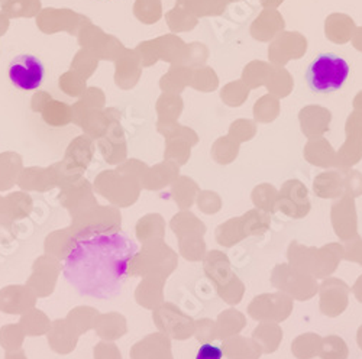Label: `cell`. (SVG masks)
Segmentation results:
<instances>
[{"label": "cell", "mask_w": 362, "mask_h": 359, "mask_svg": "<svg viewBox=\"0 0 362 359\" xmlns=\"http://www.w3.org/2000/svg\"><path fill=\"white\" fill-rule=\"evenodd\" d=\"M136 251V244L122 230L74 236L63 261V274L80 295L109 300L122 290Z\"/></svg>", "instance_id": "1"}, {"label": "cell", "mask_w": 362, "mask_h": 359, "mask_svg": "<svg viewBox=\"0 0 362 359\" xmlns=\"http://www.w3.org/2000/svg\"><path fill=\"white\" fill-rule=\"evenodd\" d=\"M287 259L290 265L313 276L316 280H325L337 271L344 259V245L330 242L316 248L291 241L287 248Z\"/></svg>", "instance_id": "2"}, {"label": "cell", "mask_w": 362, "mask_h": 359, "mask_svg": "<svg viewBox=\"0 0 362 359\" xmlns=\"http://www.w3.org/2000/svg\"><path fill=\"white\" fill-rule=\"evenodd\" d=\"M178 266L177 252L167 245L164 241L151 242L141 247L129 261L128 276L129 277H148L163 276L170 278Z\"/></svg>", "instance_id": "3"}, {"label": "cell", "mask_w": 362, "mask_h": 359, "mask_svg": "<svg viewBox=\"0 0 362 359\" xmlns=\"http://www.w3.org/2000/svg\"><path fill=\"white\" fill-rule=\"evenodd\" d=\"M349 64L334 52L319 54L306 70V81L313 93H332L342 88L349 77Z\"/></svg>", "instance_id": "4"}, {"label": "cell", "mask_w": 362, "mask_h": 359, "mask_svg": "<svg viewBox=\"0 0 362 359\" xmlns=\"http://www.w3.org/2000/svg\"><path fill=\"white\" fill-rule=\"evenodd\" d=\"M95 192L117 208L132 207L141 196L139 180L122 170L103 171L95 180Z\"/></svg>", "instance_id": "5"}, {"label": "cell", "mask_w": 362, "mask_h": 359, "mask_svg": "<svg viewBox=\"0 0 362 359\" xmlns=\"http://www.w3.org/2000/svg\"><path fill=\"white\" fill-rule=\"evenodd\" d=\"M70 229L76 237L119 232L122 229V213L112 204H96L73 218Z\"/></svg>", "instance_id": "6"}, {"label": "cell", "mask_w": 362, "mask_h": 359, "mask_svg": "<svg viewBox=\"0 0 362 359\" xmlns=\"http://www.w3.org/2000/svg\"><path fill=\"white\" fill-rule=\"evenodd\" d=\"M271 286L297 302H309L319 293L317 280L290 264H279L273 268Z\"/></svg>", "instance_id": "7"}, {"label": "cell", "mask_w": 362, "mask_h": 359, "mask_svg": "<svg viewBox=\"0 0 362 359\" xmlns=\"http://www.w3.org/2000/svg\"><path fill=\"white\" fill-rule=\"evenodd\" d=\"M153 322L157 331L167 335L171 341H187L194 336L196 320L174 303L164 302L153 310Z\"/></svg>", "instance_id": "8"}, {"label": "cell", "mask_w": 362, "mask_h": 359, "mask_svg": "<svg viewBox=\"0 0 362 359\" xmlns=\"http://www.w3.org/2000/svg\"><path fill=\"white\" fill-rule=\"evenodd\" d=\"M294 309V300L286 293H265L255 295L248 306V314L257 322H286Z\"/></svg>", "instance_id": "9"}, {"label": "cell", "mask_w": 362, "mask_h": 359, "mask_svg": "<svg viewBox=\"0 0 362 359\" xmlns=\"http://www.w3.org/2000/svg\"><path fill=\"white\" fill-rule=\"evenodd\" d=\"M11 83L23 92H31L41 87L45 77V67L41 59L33 54H19L8 66Z\"/></svg>", "instance_id": "10"}, {"label": "cell", "mask_w": 362, "mask_h": 359, "mask_svg": "<svg viewBox=\"0 0 362 359\" xmlns=\"http://www.w3.org/2000/svg\"><path fill=\"white\" fill-rule=\"evenodd\" d=\"M277 212L290 219H303L310 213L312 203L309 199L308 187L298 180H288L279 190Z\"/></svg>", "instance_id": "11"}, {"label": "cell", "mask_w": 362, "mask_h": 359, "mask_svg": "<svg viewBox=\"0 0 362 359\" xmlns=\"http://www.w3.org/2000/svg\"><path fill=\"white\" fill-rule=\"evenodd\" d=\"M62 269V262L44 254L34 261L33 274L26 280V286L35 293L38 298L49 297L55 290Z\"/></svg>", "instance_id": "12"}, {"label": "cell", "mask_w": 362, "mask_h": 359, "mask_svg": "<svg viewBox=\"0 0 362 359\" xmlns=\"http://www.w3.org/2000/svg\"><path fill=\"white\" fill-rule=\"evenodd\" d=\"M351 287L335 277H327L319 284V309L327 317L341 316L349 305Z\"/></svg>", "instance_id": "13"}, {"label": "cell", "mask_w": 362, "mask_h": 359, "mask_svg": "<svg viewBox=\"0 0 362 359\" xmlns=\"http://www.w3.org/2000/svg\"><path fill=\"white\" fill-rule=\"evenodd\" d=\"M330 222L335 235L344 242L358 237V215L355 199L344 196L337 199L330 207Z\"/></svg>", "instance_id": "14"}, {"label": "cell", "mask_w": 362, "mask_h": 359, "mask_svg": "<svg viewBox=\"0 0 362 359\" xmlns=\"http://www.w3.org/2000/svg\"><path fill=\"white\" fill-rule=\"evenodd\" d=\"M57 200L69 212L71 219L87 208L99 204L93 184H90L86 178H81L64 189H59Z\"/></svg>", "instance_id": "15"}, {"label": "cell", "mask_w": 362, "mask_h": 359, "mask_svg": "<svg viewBox=\"0 0 362 359\" xmlns=\"http://www.w3.org/2000/svg\"><path fill=\"white\" fill-rule=\"evenodd\" d=\"M38 297L26 284H12L0 290V312L6 314H23L35 307Z\"/></svg>", "instance_id": "16"}, {"label": "cell", "mask_w": 362, "mask_h": 359, "mask_svg": "<svg viewBox=\"0 0 362 359\" xmlns=\"http://www.w3.org/2000/svg\"><path fill=\"white\" fill-rule=\"evenodd\" d=\"M131 359H174L171 339L161 334H149L138 341L129 351Z\"/></svg>", "instance_id": "17"}, {"label": "cell", "mask_w": 362, "mask_h": 359, "mask_svg": "<svg viewBox=\"0 0 362 359\" xmlns=\"http://www.w3.org/2000/svg\"><path fill=\"white\" fill-rule=\"evenodd\" d=\"M168 278L163 276H148L141 278V283L135 288V302L138 306L146 310H156L164 300V288Z\"/></svg>", "instance_id": "18"}, {"label": "cell", "mask_w": 362, "mask_h": 359, "mask_svg": "<svg viewBox=\"0 0 362 359\" xmlns=\"http://www.w3.org/2000/svg\"><path fill=\"white\" fill-rule=\"evenodd\" d=\"M45 336L49 349L58 355H69L74 352L80 339L66 319L52 320Z\"/></svg>", "instance_id": "19"}, {"label": "cell", "mask_w": 362, "mask_h": 359, "mask_svg": "<svg viewBox=\"0 0 362 359\" xmlns=\"http://www.w3.org/2000/svg\"><path fill=\"white\" fill-rule=\"evenodd\" d=\"M18 186L21 190L28 193H48L49 190L58 189L57 178L51 168H26L21 172Z\"/></svg>", "instance_id": "20"}, {"label": "cell", "mask_w": 362, "mask_h": 359, "mask_svg": "<svg viewBox=\"0 0 362 359\" xmlns=\"http://www.w3.org/2000/svg\"><path fill=\"white\" fill-rule=\"evenodd\" d=\"M202 262H203V271L206 277L215 284V287L226 284L235 274L232 271V265L228 255L222 251H218V249L207 251Z\"/></svg>", "instance_id": "21"}, {"label": "cell", "mask_w": 362, "mask_h": 359, "mask_svg": "<svg viewBox=\"0 0 362 359\" xmlns=\"http://www.w3.org/2000/svg\"><path fill=\"white\" fill-rule=\"evenodd\" d=\"M93 331L102 341L116 342L128 334V322L124 314L117 312L100 313Z\"/></svg>", "instance_id": "22"}, {"label": "cell", "mask_w": 362, "mask_h": 359, "mask_svg": "<svg viewBox=\"0 0 362 359\" xmlns=\"http://www.w3.org/2000/svg\"><path fill=\"white\" fill-rule=\"evenodd\" d=\"M313 193L320 199H341L346 194L345 174L329 171L317 175L313 182Z\"/></svg>", "instance_id": "23"}, {"label": "cell", "mask_w": 362, "mask_h": 359, "mask_svg": "<svg viewBox=\"0 0 362 359\" xmlns=\"http://www.w3.org/2000/svg\"><path fill=\"white\" fill-rule=\"evenodd\" d=\"M165 219L160 213H148L135 225V236L141 245L161 242L165 239Z\"/></svg>", "instance_id": "24"}, {"label": "cell", "mask_w": 362, "mask_h": 359, "mask_svg": "<svg viewBox=\"0 0 362 359\" xmlns=\"http://www.w3.org/2000/svg\"><path fill=\"white\" fill-rule=\"evenodd\" d=\"M221 348L226 359H259L264 353L261 346L252 338L240 335L222 341Z\"/></svg>", "instance_id": "25"}, {"label": "cell", "mask_w": 362, "mask_h": 359, "mask_svg": "<svg viewBox=\"0 0 362 359\" xmlns=\"http://www.w3.org/2000/svg\"><path fill=\"white\" fill-rule=\"evenodd\" d=\"M178 178V168L173 164H160L145 172L142 178V190L160 192L171 186Z\"/></svg>", "instance_id": "26"}, {"label": "cell", "mask_w": 362, "mask_h": 359, "mask_svg": "<svg viewBox=\"0 0 362 359\" xmlns=\"http://www.w3.org/2000/svg\"><path fill=\"white\" fill-rule=\"evenodd\" d=\"M251 338L261 346L264 353H274L280 348L284 334L280 323L259 322Z\"/></svg>", "instance_id": "27"}, {"label": "cell", "mask_w": 362, "mask_h": 359, "mask_svg": "<svg viewBox=\"0 0 362 359\" xmlns=\"http://www.w3.org/2000/svg\"><path fill=\"white\" fill-rule=\"evenodd\" d=\"M168 226L177 239L186 236H204L207 230L206 225L190 211H180L175 213Z\"/></svg>", "instance_id": "28"}, {"label": "cell", "mask_w": 362, "mask_h": 359, "mask_svg": "<svg viewBox=\"0 0 362 359\" xmlns=\"http://www.w3.org/2000/svg\"><path fill=\"white\" fill-rule=\"evenodd\" d=\"M200 189L190 177H178L170 187V194L180 211H190L196 204Z\"/></svg>", "instance_id": "29"}, {"label": "cell", "mask_w": 362, "mask_h": 359, "mask_svg": "<svg viewBox=\"0 0 362 359\" xmlns=\"http://www.w3.org/2000/svg\"><path fill=\"white\" fill-rule=\"evenodd\" d=\"M74 241V235L70 229V226L64 229H58L47 235L44 241V252L59 262H63L66 257L69 255L70 247Z\"/></svg>", "instance_id": "30"}, {"label": "cell", "mask_w": 362, "mask_h": 359, "mask_svg": "<svg viewBox=\"0 0 362 359\" xmlns=\"http://www.w3.org/2000/svg\"><path fill=\"white\" fill-rule=\"evenodd\" d=\"M247 326V317L236 309H226L216 319V335L219 341L239 335Z\"/></svg>", "instance_id": "31"}, {"label": "cell", "mask_w": 362, "mask_h": 359, "mask_svg": "<svg viewBox=\"0 0 362 359\" xmlns=\"http://www.w3.org/2000/svg\"><path fill=\"white\" fill-rule=\"evenodd\" d=\"M99 314V310L92 306H77L67 313L66 320L78 336H83L93 331Z\"/></svg>", "instance_id": "32"}, {"label": "cell", "mask_w": 362, "mask_h": 359, "mask_svg": "<svg viewBox=\"0 0 362 359\" xmlns=\"http://www.w3.org/2000/svg\"><path fill=\"white\" fill-rule=\"evenodd\" d=\"M215 239L216 242L223 248H232L239 242H243L244 239H247V233L244 230V225L240 216L232 218L221 223L215 230Z\"/></svg>", "instance_id": "33"}, {"label": "cell", "mask_w": 362, "mask_h": 359, "mask_svg": "<svg viewBox=\"0 0 362 359\" xmlns=\"http://www.w3.org/2000/svg\"><path fill=\"white\" fill-rule=\"evenodd\" d=\"M34 211V200L28 192L19 190L5 196V212L15 222L28 218Z\"/></svg>", "instance_id": "34"}, {"label": "cell", "mask_w": 362, "mask_h": 359, "mask_svg": "<svg viewBox=\"0 0 362 359\" xmlns=\"http://www.w3.org/2000/svg\"><path fill=\"white\" fill-rule=\"evenodd\" d=\"M49 317L40 309L33 307L29 309L28 312H25L23 314H21L19 319V324L23 329V332L26 336L31 338H38V336H45L47 332L49 331L51 326Z\"/></svg>", "instance_id": "35"}, {"label": "cell", "mask_w": 362, "mask_h": 359, "mask_svg": "<svg viewBox=\"0 0 362 359\" xmlns=\"http://www.w3.org/2000/svg\"><path fill=\"white\" fill-rule=\"evenodd\" d=\"M22 163L19 157L6 154L0 157V193L9 192L18 184Z\"/></svg>", "instance_id": "36"}, {"label": "cell", "mask_w": 362, "mask_h": 359, "mask_svg": "<svg viewBox=\"0 0 362 359\" xmlns=\"http://www.w3.org/2000/svg\"><path fill=\"white\" fill-rule=\"evenodd\" d=\"M322 336L317 334L298 335L291 342V352L297 359H313L319 356L322 348Z\"/></svg>", "instance_id": "37"}, {"label": "cell", "mask_w": 362, "mask_h": 359, "mask_svg": "<svg viewBox=\"0 0 362 359\" xmlns=\"http://www.w3.org/2000/svg\"><path fill=\"white\" fill-rule=\"evenodd\" d=\"M277 199H279V190L268 183H262L257 187H254L252 193H251V200L252 204L257 208H261V211L274 215L277 213Z\"/></svg>", "instance_id": "38"}, {"label": "cell", "mask_w": 362, "mask_h": 359, "mask_svg": "<svg viewBox=\"0 0 362 359\" xmlns=\"http://www.w3.org/2000/svg\"><path fill=\"white\" fill-rule=\"evenodd\" d=\"M244 225V230L247 233V237L250 236H262L269 230L271 226V215L261 211V208H252L240 216Z\"/></svg>", "instance_id": "39"}, {"label": "cell", "mask_w": 362, "mask_h": 359, "mask_svg": "<svg viewBox=\"0 0 362 359\" xmlns=\"http://www.w3.org/2000/svg\"><path fill=\"white\" fill-rule=\"evenodd\" d=\"M178 241V254L186 261L200 262L207 254V247L203 236H186L180 237Z\"/></svg>", "instance_id": "40"}, {"label": "cell", "mask_w": 362, "mask_h": 359, "mask_svg": "<svg viewBox=\"0 0 362 359\" xmlns=\"http://www.w3.org/2000/svg\"><path fill=\"white\" fill-rule=\"evenodd\" d=\"M25 338L26 335L19 323H9L0 327V348L6 352L22 349Z\"/></svg>", "instance_id": "41"}, {"label": "cell", "mask_w": 362, "mask_h": 359, "mask_svg": "<svg viewBox=\"0 0 362 359\" xmlns=\"http://www.w3.org/2000/svg\"><path fill=\"white\" fill-rule=\"evenodd\" d=\"M245 290H247L245 284L236 274H233L232 278L226 284L216 287V291H218V295L221 297V300L229 306H238L240 302H243V298L245 295Z\"/></svg>", "instance_id": "42"}, {"label": "cell", "mask_w": 362, "mask_h": 359, "mask_svg": "<svg viewBox=\"0 0 362 359\" xmlns=\"http://www.w3.org/2000/svg\"><path fill=\"white\" fill-rule=\"evenodd\" d=\"M349 348L346 342L338 335H329L322 339L320 359H348Z\"/></svg>", "instance_id": "43"}, {"label": "cell", "mask_w": 362, "mask_h": 359, "mask_svg": "<svg viewBox=\"0 0 362 359\" xmlns=\"http://www.w3.org/2000/svg\"><path fill=\"white\" fill-rule=\"evenodd\" d=\"M196 206L204 215H216L222 211V197L214 190H200L196 199Z\"/></svg>", "instance_id": "44"}, {"label": "cell", "mask_w": 362, "mask_h": 359, "mask_svg": "<svg viewBox=\"0 0 362 359\" xmlns=\"http://www.w3.org/2000/svg\"><path fill=\"white\" fill-rule=\"evenodd\" d=\"M52 170H54V174H55V178H57L58 189H64V187L78 182V180L83 178V174H84V171L73 167L69 163L57 164V165L52 167Z\"/></svg>", "instance_id": "45"}, {"label": "cell", "mask_w": 362, "mask_h": 359, "mask_svg": "<svg viewBox=\"0 0 362 359\" xmlns=\"http://www.w3.org/2000/svg\"><path fill=\"white\" fill-rule=\"evenodd\" d=\"M194 338L203 345V343H212L218 339L216 335V320L212 319H200L196 320V331Z\"/></svg>", "instance_id": "46"}, {"label": "cell", "mask_w": 362, "mask_h": 359, "mask_svg": "<svg viewBox=\"0 0 362 359\" xmlns=\"http://www.w3.org/2000/svg\"><path fill=\"white\" fill-rule=\"evenodd\" d=\"M93 359H124L119 346L109 341H100L93 348Z\"/></svg>", "instance_id": "47"}, {"label": "cell", "mask_w": 362, "mask_h": 359, "mask_svg": "<svg viewBox=\"0 0 362 359\" xmlns=\"http://www.w3.org/2000/svg\"><path fill=\"white\" fill-rule=\"evenodd\" d=\"M15 220L9 218L6 213L0 215V244H11L16 239V230H15Z\"/></svg>", "instance_id": "48"}, {"label": "cell", "mask_w": 362, "mask_h": 359, "mask_svg": "<svg viewBox=\"0 0 362 359\" xmlns=\"http://www.w3.org/2000/svg\"><path fill=\"white\" fill-rule=\"evenodd\" d=\"M344 259L362 266V237L358 236L344 245Z\"/></svg>", "instance_id": "49"}, {"label": "cell", "mask_w": 362, "mask_h": 359, "mask_svg": "<svg viewBox=\"0 0 362 359\" xmlns=\"http://www.w3.org/2000/svg\"><path fill=\"white\" fill-rule=\"evenodd\" d=\"M346 183V194L352 199L362 196V175L359 172H348L345 174Z\"/></svg>", "instance_id": "50"}, {"label": "cell", "mask_w": 362, "mask_h": 359, "mask_svg": "<svg viewBox=\"0 0 362 359\" xmlns=\"http://www.w3.org/2000/svg\"><path fill=\"white\" fill-rule=\"evenodd\" d=\"M223 351L212 343H203L196 355V359H222Z\"/></svg>", "instance_id": "51"}, {"label": "cell", "mask_w": 362, "mask_h": 359, "mask_svg": "<svg viewBox=\"0 0 362 359\" xmlns=\"http://www.w3.org/2000/svg\"><path fill=\"white\" fill-rule=\"evenodd\" d=\"M352 294L355 295V298L359 303H362V276H359L355 284L352 286Z\"/></svg>", "instance_id": "52"}, {"label": "cell", "mask_w": 362, "mask_h": 359, "mask_svg": "<svg viewBox=\"0 0 362 359\" xmlns=\"http://www.w3.org/2000/svg\"><path fill=\"white\" fill-rule=\"evenodd\" d=\"M5 359H28V356L22 349H19V351H15V352H6Z\"/></svg>", "instance_id": "53"}, {"label": "cell", "mask_w": 362, "mask_h": 359, "mask_svg": "<svg viewBox=\"0 0 362 359\" xmlns=\"http://www.w3.org/2000/svg\"><path fill=\"white\" fill-rule=\"evenodd\" d=\"M356 343H358V348L362 351V324L358 327V332H356Z\"/></svg>", "instance_id": "54"}, {"label": "cell", "mask_w": 362, "mask_h": 359, "mask_svg": "<svg viewBox=\"0 0 362 359\" xmlns=\"http://www.w3.org/2000/svg\"><path fill=\"white\" fill-rule=\"evenodd\" d=\"M5 212V197L0 196V215Z\"/></svg>", "instance_id": "55"}]
</instances>
